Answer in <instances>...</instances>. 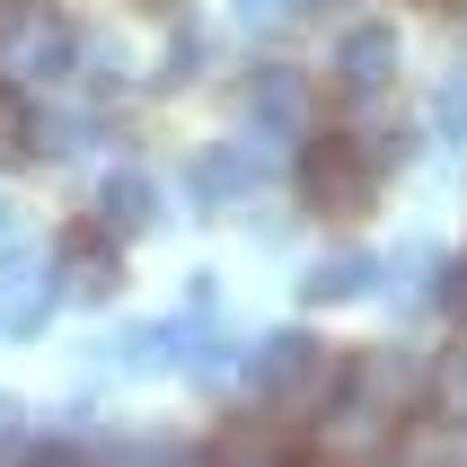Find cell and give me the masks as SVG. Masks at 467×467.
Segmentation results:
<instances>
[{"label":"cell","mask_w":467,"mask_h":467,"mask_svg":"<svg viewBox=\"0 0 467 467\" xmlns=\"http://www.w3.org/2000/svg\"><path fill=\"white\" fill-rule=\"evenodd\" d=\"M291 450H300V441H291L283 415H265V423H221V432H212V459H247V467H256V459H291Z\"/></svg>","instance_id":"10"},{"label":"cell","mask_w":467,"mask_h":467,"mask_svg":"<svg viewBox=\"0 0 467 467\" xmlns=\"http://www.w3.org/2000/svg\"><path fill=\"white\" fill-rule=\"evenodd\" d=\"M18 450H26V406L0 397V459H18Z\"/></svg>","instance_id":"18"},{"label":"cell","mask_w":467,"mask_h":467,"mask_svg":"<svg viewBox=\"0 0 467 467\" xmlns=\"http://www.w3.org/2000/svg\"><path fill=\"white\" fill-rule=\"evenodd\" d=\"M98 230H115V238H150L159 230V185L141 177V168H115V177L98 185V212H88Z\"/></svg>","instance_id":"9"},{"label":"cell","mask_w":467,"mask_h":467,"mask_svg":"<svg viewBox=\"0 0 467 467\" xmlns=\"http://www.w3.org/2000/svg\"><path fill=\"white\" fill-rule=\"evenodd\" d=\"M423 9H459V0H423Z\"/></svg>","instance_id":"20"},{"label":"cell","mask_w":467,"mask_h":467,"mask_svg":"<svg viewBox=\"0 0 467 467\" xmlns=\"http://www.w3.org/2000/svg\"><path fill=\"white\" fill-rule=\"evenodd\" d=\"M26 159H36V106L18 79H0V168H26Z\"/></svg>","instance_id":"11"},{"label":"cell","mask_w":467,"mask_h":467,"mask_svg":"<svg viewBox=\"0 0 467 467\" xmlns=\"http://www.w3.org/2000/svg\"><path fill=\"white\" fill-rule=\"evenodd\" d=\"M238 370H247L256 406L283 415V423H317L327 406H336V389H344V353L317 344L309 327H274V336H256L247 353H238Z\"/></svg>","instance_id":"1"},{"label":"cell","mask_w":467,"mask_h":467,"mask_svg":"<svg viewBox=\"0 0 467 467\" xmlns=\"http://www.w3.org/2000/svg\"><path fill=\"white\" fill-rule=\"evenodd\" d=\"M370 291H379V256L370 247H336V256H317L300 274V300L309 309H344V300H370Z\"/></svg>","instance_id":"8"},{"label":"cell","mask_w":467,"mask_h":467,"mask_svg":"<svg viewBox=\"0 0 467 467\" xmlns=\"http://www.w3.org/2000/svg\"><path fill=\"white\" fill-rule=\"evenodd\" d=\"M441 141H459V150H467V79H450V88H441Z\"/></svg>","instance_id":"17"},{"label":"cell","mask_w":467,"mask_h":467,"mask_svg":"<svg viewBox=\"0 0 467 467\" xmlns=\"http://www.w3.org/2000/svg\"><path fill=\"white\" fill-rule=\"evenodd\" d=\"M185 185H194V203H203V212H238L265 185V150H256V141H212V150H194Z\"/></svg>","instance_id":"6"},{"label":"cell","mask_w":467,"mask_h":467,"mask_svg":"<svg viewBox=\"0 0 467 467\" xmlns=\"http://www.w3.org/2000/svg\"><path fill=\"white\" fill-rule=\"evenodd\" d=\"M53 291L62 300H115L124 291V238L115 230H98V221H79V230H62L53 238Z\"/></svg>","instance_id":"3"},{"label":"cell","mask_w":467,"mask_h":467,"mask_svg":"<svg viewBox=\"0 0 467 467\" xmlns=\"http://www.w3.org/2000/svg\"><path fill=\"white\" fill-rule=\"evenodd\" d=\"M300 203L327 221H362L379 203V168L353 150V132H309L300 141Z\"/></svg>","instance_id":"2"},{"label":"cell","mask_w":467,"mask_h":467,"mask_svg":"<svg viewBox=\"0 0 467 467\" xmlns=\"http://www.w3.org/2000/svg\"><path fill=\"white\" fill-rule=\"evenodd\" d=\"M194 71H203V26H177V45H168V71H159V88H185Z\"/></svg>","instance_id":"15"},{"label":"cell","mask_w":467,"mask_h":467,"mask_svg":"<svg viewBox=\"0 0 467 467\" xmlns=\"http://www.w3.org/2000/svg\"><path fill=\"white\" fill-rule=\"evenodd\" d=\"M327 9H344V0H300V18H327Z\"/></svg>","instance_id":"19"},{"label":"cell","mask_w":467,"mask_h":467,"mask_svg":"<svg viewBox=\"0 0 467 467\" xmlns=\"http://www.w3.org/2000/svg\"><path fill=\"white\" fill-rule=\"evenodd\" d=\"M238 115L265 141H291V132H309V79L291 71V62H256L247 88H238Z\"/></svg>","instance_id":"4"},{"label":"cell","mask_w":467,"mask_h":467,"mask_svg":"<svg viewBox=\"0 0 467 467\" xmlns=\"http://www.w3.org/2000/svg\"><path fill=\"white\" fill-rule=\"evenodd\" d=\"M336 88L353 106H379L397 88V26H379V18H362V26H344L336 36Z\"/></svg>","instance_id":"5"},{"label":"cell","mask_w":467,"mask_h":467,"mask_svg":"<svg viewBox=\"0 0 467 467\" xmlns=\"http://www.w3.org/2000/svg\"><path fill=\"white\" fill-rule=\"evenodd\" d=\"M230 18L238 26H291V18H300V0H230Z\"/></svg>","instance_id":"16"},{"label":"cell","mask_w":467,"mask_h":467,"mask_svg":"<svg viewBox=\"0 0 467 467\" xmlns=\"http://www.w3.org/2000/svg\"><path fill=\"white\" fill-rule=\"evenodd\" d=\"M423 406H432L441 423H467V353L432 362V379H423Z\"/></svg>","instance_id":"13"},{"label":"cell","mask_w":467,"mask_h":467,"mask_svg":"<svg viewBox=\"0 0 467 467\" xmlns=\"http://www.w3.org/2000/svg\"><path fill=\"white\" fill-rule=\"evenodd\" d=\"M53 300H62V291H53V256L9 247V256H0V327H9V336H36L53 317Z\"/></svg>","instance_id":"7"},{"label":"cell","mask_w":467,"mask_h":467,"mask_svg":"<svg viewBox=\"0 0 467 467\" xmlns=\"http://www.w3.org/2000/svg\"><path fill=\"white\" fill-rule=\"evenodd\" d=\"M106 370H168V327H124V336H106Z\"/></svg>","instance_id":"12"},{"label":"cell","mask_w":467,"mask_h":467,"mask_svg":"<svg viewBox=\"0 0 467 467\" xmlns=\"http://www.w3.org/2000/svg\"><path fill=\"white\" fill-rule=\"evenodd\" d=\"M432 309L450 317V327H467V256H450V265H432V291H423Z\"/></svg>","instance_id":"14"}]
</instances>
